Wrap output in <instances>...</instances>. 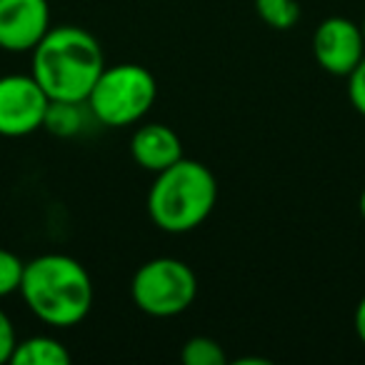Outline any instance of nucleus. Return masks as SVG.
<instances>
[{"instance_id": "1", "label": "nucleus", "mask_w": 365, "mask_h": 365, "mask_svg": "<svg viewBox=\"0 0 365 365\" xmlns=\"http://www.w3.org/2000/svg\"><path fill=\"white\" fill-rule=\"evenodd\" d=\"M31 53V76L51 101L86 103L106 71L103 46L93 33L78 26L51 28Z\"/></svg>"}, {"instance_id": "2", "label": "nucleus", "mask_w": 365, "mask_h": 365, "mask_svg": "<svg viewBox=\"0 0 365 365\" xmlns=\"http://www.w3.org/2000/svg\"><path fill=\"white\" fill-rule=\"evenodd\" d=\"M23 295L28 310L53 328L83 323L93 308V280L81 260L63 253H46L28 260L23 270Z\"/></svg>"}, {"instance_id": "3", "label": "nucleus", "mask_w": 365, "mask_h": 365, "mask_svg": "<svg viewBox=\"0 0 365 365\" xmlns=\"http://www.w3.org/2000/svg\"><path fill=\"white\" fill-rule=\"evenodd\" d=\"M218 200V182L208 165L182 155L155 173L148 193V215L163 233L182 235L200 228Z\"/></svg>"}, {"instance_id": "4", "label": "nucleus", "mask_w": 365, "mask_h": 365, "mask_svg": "<svg viewBox=\"0 0 365 365\" xmlns=\"http://www.w3.org/2000/svg\"><path fill=\"white\" fill-rule=\"evenodd\" d=\"M158 98V83L138 63L106 66L93 86L86 108L108 128H123L143 120Z\"/></svg>"}, {"instance_id": "5", "label": "nucleus", "mask_w": 365, "mask_h": 365, "mask_svg": "<svg viewBox=\"0 0 365 365\" xmlns=\"http://www.w3.org/2000/svg\"><path fill=\"white\" fill-rule=\"evenodd\" d=\"M198 278L188 263L178 258H153L135 270L130 298L140 313L150 318H175L193 305Z\"/></svg>"}, {"instance_id": "6", "label": "nucleus", "mask_w": 365, "mask_h": 365, "mask_svg": "<svg viewBox=\"0 0 365 365\" xmlns=\"http://www.w3.org/2000/svg\"><path fill=\"white\" fill-rule=\"evenodd\" d=\"M48 103L51 98L33 76H21V73L3 76L0 78V135L26 138L41 130Z\"/></svg>"}, {"instance_id": "7", "label": "nucleus", "mask_w": 365, "mask_h": 365, "mask_svg": "<svg viewBox=\"0 0 365 365\" xmlns=\"http://www.w3.org/2000/svg\"><path fill=\"white\" fill-rule=\"evenodd\" d=\"M313 56L325 73L348 78L365 58L363 28L340 16L325 18L313 33Z\"/></svg>"}, {"instance_id": "8", "label": "nucleus", "mask_w": 365, "mask_h": 365, "mask_svg": "<svg viewBox=\"0 0 365 365\" xmlns=\"http://www.w3.org/2000/svg\"><path fill=\"white\" fill-rule=\"evenodd\" d=\"M51 31L48 0H0V51L28 53Z\"/></svg>"}, {"instance_id": "9", "label": "nucleus", "mask_w": 365, "mask_h": 365, "mask_svg": "<svg viewBox=\"0 0 365 365\" xmlns=\"http://www.w3.org/2000/svg\"><path fill=\"white\" fill-rule=\"evenodd\" d=\"M130 155L143 170L160 173L182 158V140L170 125L145 123L133 133Z\"/></svg>"}, {"instance_id": "10", "label": "nucleus", "mask_w": 365, "mask_h": 365, "mask_svg": "<svg viewBox=\"0 0 365 365\" xmlns=\"http://www.w3.org/2000/svg\"><path fill=\"white\" fill-rule=\"evenodd\" d=\"M13 365H68L71 353L58 338L51 335H33V338L18 340L13 350Z\"/></svg>"}, {"instance_id": "11", "label": "nucleus", "mask_w": 365, "mask_h": 365, "mask_svg": "<svg viewBox=\"0 0 365 365\" xmlns=\"http://www.w3.org/2000/svg\"><path fill=\"white\" fill-rule=\"evenodd\" d=\"M86 103H71V101H51L46 110L43 128L58 138H73L83 130L86 123Z\"/></svg>"}, {"instance_id": "12", "label": "nucleus", "mask_w": 365, "mask_h": 365, "mask_svg": "<svg viewBox=\"0 0 365 365\" xmlns=\"http://www.w3.org/2000/svg\"><path fill=\"white\" fill-rule=\"evenodd\" d=\"M255 13L273 31H290L300 21L298 0H255Z\"/></svg>"}, {"instance_id": "13", "label": "nucleus", "mask_w": 365, "mask_h": 365, "mask_svg": "<svg viewBox=\"0 0 365 365\" xmlns=\"http://www.w3.org/2000/svg\"><path fill=\"white\" fill-rule=\"evenodd\" d=\"M180 358L185 365H225L228 355H225L223 345L218 340L208 338V335H195L188 343L182 345Z\"/></svg>"}, {"instance_id": "14", "label": "nucleus", "mask_w": 365, "mask_h": 365, "mask_svg": "<svg viewBox=\"0 0 365 365\" xmlns=\"http://www.w3.org/2000/svg\"><path fill=\"white\" fill-rule=\"evenodd\" d=\"M23 270H26V263L16 253L0 248V298H8L21 290Z\"/></svg>"}, {"instance_id": "15", "label": "nucleus", "mask_w": 365, "mask_h": 365, "mask_svg": "<svg viewBox=\"0 0 365 365\" xmlns=\"http://www.w3.org/2000/svg\"><path fill=\"white\" fill-rule=\"evenodd\" d=\"M348 98H350V106L365 118V58L348 76Z\"/></svg>"}, {"instance_id": "16", "label": "nucleus", "mask_w": 365, "mask_h": 365, "mask_svg": "<svg viewBox=\"0 0 365 365\" xmlns=\"http://www.w3.org/2000/svg\"><path fill=\"white\" fill-rule=\"evenodd\" d=\"M18 345V335H16V325H13L11 315L0 308V365L11 363L13 350Z\"/></svg>"}, {"instance_id": "17", "label": "nucleus", "mask_w": 365, "mask_h": 365, "mask_svg": "<svg viewBox=\"0 0 365 365\" xmlns=\"http://www.w3.org/2000/svg\"><path fill=\"white\" fill-rule=\"evenodd\" d=\"M353 328H355V335L358 340L365 345V295L360 298L358 308H355V315H353Z\"/></svg>"}, {"instance_id": "18", "label": "nucleus", "mask_w": 365, "mask_h": 365, "mask_svg": "<svg viewBox=\"0 0 365 365\" xmlns=\"http://www.w3.org/2000/svg\"><path fill=\"white\" fill-rule=\"evenodd\" d=\"M358 210H360V215H363V220H365V188H363V193H360V200H358Z\"/></svg>"}, {"instance_id": "19", "label": "nucleus", "mask_w": 365, "mask_h": 365, "mask_svg": "<svg viewBox=\"0 0 365 365\" xmlns=\"http://www.w3.org/2000/svg\"><path fill=\"white\" fill-rule=\"evenodd\" d=\"M360 28H363V38H365V21H363V26H360Z\"/></svg>"}]
</instances>
